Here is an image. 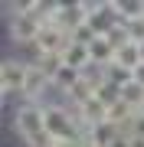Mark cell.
<instances>
[{
    "label": "cell",
    "instance_id": "16",
    "mask_svg": "<svg viewBox=\"0 0 144 147\" xmlns=\"http://www.w3.org/2000/svg\"><path fill=\"white\" fill-rule=\"evenodd\" d=\"M134 82H138V85H144V65H138V69H134Z\"/></svg>",
    "mask_w": 144,
    "mask_h": 147
},
{
    "label": "cell",
    "instance_id": "14",
    "mask_svg": "<svg viewBox=\"0 0 144 147\" xmlns=\"http://www.w3.org/2000/svg\"><path fill=\"white\" fill-rule=\"evenodd\" d=\"M128 147H144V137H138V134H128Z\"/></svg>",
    "mask_w": 144,
    "mask_h": 147
},
{
    "label": "cell",
    "instance_id": "1",
    "mask_svg": "<svg viewBox=\"0 0 144 147\" xmlns=\"http://www.w3.org/2000/svg\"><path fill=\"white\" fill-rule=\"evenodd\" d=\"M33 75V59H20V56H3L0 62V101L10 98H26V85Z\"/></svg>",
    "mask_w": 144,
    "mask_h": 147
},
{
    "label": "cell",
    "instance_id": "6",
    "mask_svg": "<svg viewBox=\"0 0 144 147\" xmlns=\"http://www.w3.org/2000/svg\"><path fill=\"white\" fill-rule=\"evenodd\" d=\"M115 65H121V69H138V65H144V59H141V42H134V39H128L124 46H118L115 49Z\"/></svg>",
    "mask_w": 144,
    "mask_h": 147
},
{
    "label": "cell",
    "instance_id": "13",
    "mask_svg": "<svg viewBox=\"0 0 144 147\" xmlns=\"http://www.w3.org/2000/svg\"><path fill=\"white\" fill-rule=\"evenodd\" d=\"M108 147H128V134H124V131H121V134H118V137H115V141H112V144H108Z\"/></svg>",
    "mask_w": 144,
    "mask_h": 147
},
{
    "label": "cell",
    "instance_id": "12",
    "mask_svg": "<svg viewBox=\"0 0 144 147\" xmlns=\"http://www.w3.org/2000/svg\"><path fill=\"white\" fill-rule=\"evenodd\" d=\"M124 134H138V137H144V115H134V121L128 124V131Z\"/></svg>",
    "mask_w": 144,
    "mask_h": 147
},
{
    "label": "cell",
    "instance_id": "7",
    "mask_svg": "<svg viewBox=\"0 0 144 147\" xmlns=\"http://www.w3.org/2000/svg\"><path fill=\"white\" fill-rule=\"evenodd\" d=\"M115 16L121 23H141L144 20V0H115Z\"/></svg>",
    "mask_w": 144,
    "mask_h": 147
},
{
    "label": "cell",
    "instance_id": "5",
    "mask_svg": "<svg viewBox=\"0 0 144 147\" xmlns=\"http://www.w3.org/2000/svg\"><path fill=\"white\" fill-rule=\"evenodd\" d=\"M62 65L75 69V72H89V69H92V53H89V46H79V42L69 39V46H66V53H62Z\"/></svg>",
    "mask_w": 144,
    "mask_h": 147
},
{
    "label": "cell",
    "instance_id": "4",
    "mask_svg": "<svg viewBox=\"0 0 144 147\" xmlns=\"http://www.w3.org/2000/svg\"><path fill=\"white\" fill-rule=\"evenodd\" d=\"M85 20H89V0H75V3H59V13L53 23L72 36L79 26H85Z\"/></svg>",
    "mask_w": 144,
    "mask_h": 147
},
{
    "label": "cell",
    "instance_id": "9",
    "mask_svg": "<svg viewBox=\"0 0 144 147\" xmlns=\"http://www.w3.org/2000/svg\"><path fill=\"white\" fill-rule=\"evenodd\" d=\"M118 134H121V131H118L115 124H108V121H105V124H95V127H92L85 137H89V141L95 144V147H108V144H112Z\"/></svg>",
    "mask_w": 144,
    "mask_h": 147
},
{
    "label": "cell",
    "instance_id": "10",
    "mask_svg": "<svg viewBox=\"0 0 144 147\" xmlns=\"http://www.w3.org/2000/svg\"><path fill=\"white\" fill-rule=\"evenodd\" d=\"M121 101H128L134 111H141L144 108V85H138V82L124 85V88H121Z\"/></svg>",
    "mask_w": 144,
    "mask_h": 147
},
{
    "label": "cell",
    "instance_id": "2",
    "mask_svg": "<svg viewBox=\"0 0 144 147\" xmlns=\"http://www.w3.org/2000/svg\"><path fill=\"white\" fill-rule=\"evenodd\" d=\"M7 10H16V13H7V33L16 46H30L39 39L43 33V23L36 20L33 13H26V3H7Z\"/></svg>",
    "mask_w": 144,
    "mask_h": 147
},
{
    "label": "cell",
    "instance_id": "17",
    "mask_svg": "<svg viewBox=\"0 0 144 147\" xmlns=\"http://www.w3.org/2000/svg\"><path fill=\"white\" fill-rule=\"evenodd\" d=\"M141 59H144V42H141Z\"/></svg>",
    "mask_w": 144,
    "mask_h": 147
},
{
    "label": "cell",
    "instance_id": "11",
    "mask_svg": "<svg viewBox=\"0 0 144 147\" xmlns=\"http://www.w3.org/2000/svg\"><path fill=\"white\" fill-rule=\"evenodd\" d=\"M95 98H98L105 108H112V105H118V101H121V88L101 79V85H98V95H95Z\"/></svg>",
    "mask_w": 144,
    "mask_h": 147
},
{
    "label": "cell",
    "instance_id": "15",
    "mask_svg": "<svg viewBox=\"0 0 144 147\" xmlns=\"http://www.w3.org/2000/svg\"><path fill=\"white\" fill-rule=\"evenodd\" d=\"M53 147H82V137H79V141H56Z\"/></svg>",
    "mask_w": 144,
    "mask_h": 147
},
{
    "label": "cell",
    "instance_id": "3",
    "mask_svg": "<svg viewBox=\"0 0 144 147\" xmlns=\"http://www.w3.org/2000/svg\"><path fill=\"white\" fill-rule=\"evenodd\" d=\"M66 46H69V33L59 30L56 23H46L43 33H39V39L33 42V59L36 56H62Z\"/></svg>",
    "mask_w": 144,
    "mask_h": 147
},
{
    "label": "cell",
    "instance_id": "8",
    "mask_svg": "<svg viewBox=\"0 0 144 147\" xmlns=\"http://www.w3.org/2000/svg\"><path fill=\"white\" fill-rule=\"evenodd\" d=\"M79 79H82V72H75V69L62 65V69H59V72H56V79H53V88H56V92H59V95H62V98H66V95L72 92V85L79 82Z\"/></svg>",
    "mask_w": 144,
    "mask_h": 147
}]
</instances>
